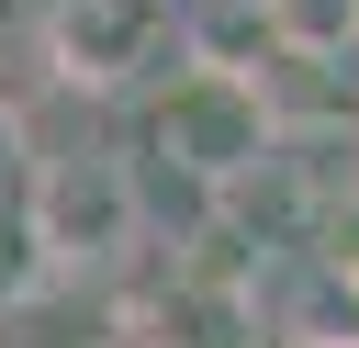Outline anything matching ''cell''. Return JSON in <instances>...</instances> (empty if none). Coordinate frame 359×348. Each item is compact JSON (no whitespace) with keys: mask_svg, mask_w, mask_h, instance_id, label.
Masks as SVG:
<instances>
[{"mask_svg":"<svg viewBox=\"0 0 359 348\" xmlns=\"http://www.w3.org/2000/svg\"><path fill=\"white\" fill-rule=\"evenodd\" d=\"M11 202H22L34 247L56 258V281L67 269H112L123 247H146V168L123 146H56V157L22 168Z\"/></svg>","mask_w":359,"mask_h":348,"instance_id":"obj_1","label":"cell"},{"mask_svg":"<svg viewBox=\"0 0 359 348\" xmlns=\"http://www.w3.org/2000/svg\"><path fill=\"white\" fill-rule=\"evenodd\" d=\"M146 146L180 168V180H202V191H236V180H258L269 168V146H280V112H269V90H258V67H180L157 101H146Z\"/></svg>","mask_w":359,"mask_h":348,"instance_id":"obj_2","label":"cell"},{"mask_svg":"<svg viewBox=\"0 0 359 348\" xmlns=\"http://www.w3.org/2000/svg\"><path fill=\"white\" fill-rule=\"evenodd\" d=\"M45 45H56V79L67 90H112V79H135L168 45V0H56Z\"/></svg>","mask_w":359,"mask_h":348,"instance_id":"obj_3","label":"cell"},{"mask_svg":"<svg viewBox=\"0 0 359 348\" xmlns=\"http://www.w3.org/2000/svg\"><path fill=\"white\" fill-rule=\"evenodd\" d=\"M123 348H258V292H224V281L168 269L146 292V314L123 326Z\"/></svg>","mask_w":359,"mask_h":348,"instance_id":"obj_4","label":"cell"},{"mask_svg":"<svg viewBox=\"0 0 359 348\" xmlns=\"http://www.w3.org/2000/svg\"><path fill=\"white\" fill-rule=\"evenodd\" d=\"M45 281H56V258L34 247V225H22V202H0V314H11V303H34Z\"/></svg>","mask_w":359,"mask_h":348,"instance_id":"obj_5","label":"cell"},{"mask_svg":"<svg viewBox=\"0 0 359 348\" xmlns=\"http://www.w3.org/2000/svg\"><path fill=\"white\" fill-rule=\"evenodd\" d=\"M314 258H325V281H348V292H359V191L325 213V247H314Z\"/></svg>","mask_w":359,"mask_h":348,"instance_id":"obj_6","label":"cell"}]
</instances>
